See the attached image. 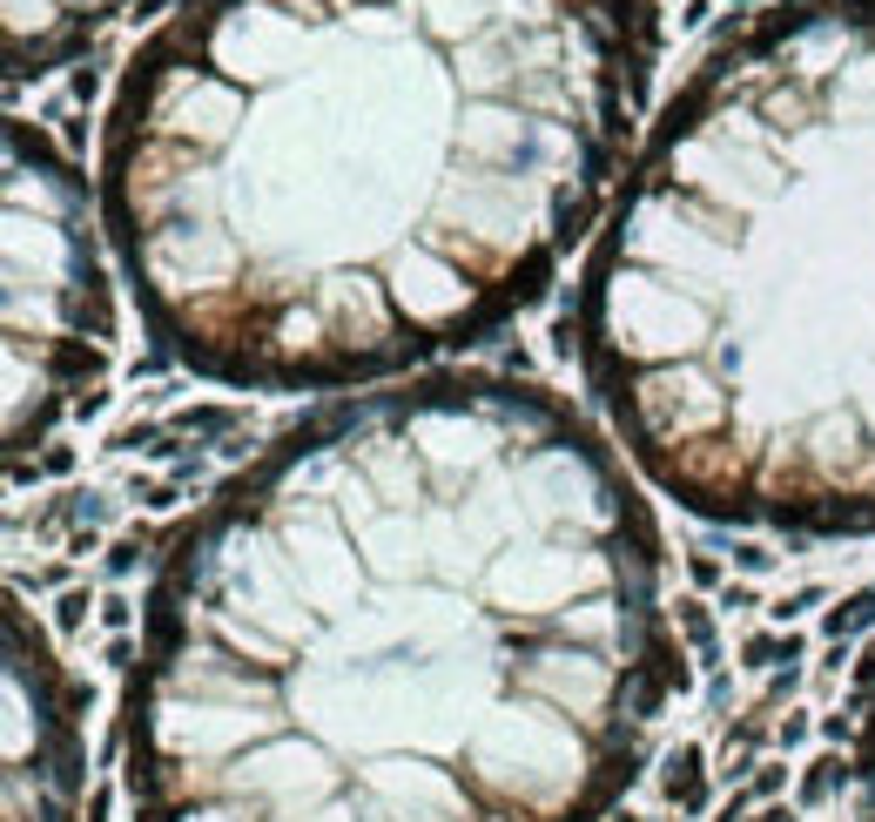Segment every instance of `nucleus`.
Listing matches in <instances>:
<instances>
[{"label": "nucleus", "mask_w": 875, "mask_h": 822, "mask_svg": "<svg viewBox=\"0 0 875 822\" xmlns=\"http://www.w3.org/2000/svg\"><path fill=\"white\" fill-rule=\"evenodd\" d=\"M654 0H182L101 135L148 331L316 391L505 324L607 210Z\"/></svg>", "instance_id": "2"}, {"label": "nucleus", "mask_w": 875, "mask_h": 822, "mask_svg": "<svg viewBox=\"0 0 875 822\" xmlns=\"http://www.w3.org/2000/svg\"><path fill=\"white\" fill-rule=\"evenodd\" d=\"M849 822H875V675H868L862 735H855V802H849Z\"/></svg>", "instance_id": "7"}, {"label": "nucleus", "mask_w": 875, "mask_h": 822, "mask_svg": "<svg viewBox=\"0 0 875 822\" xmlns=\"http://www.w3.org/2000/svg\"><path fill=\"white\" fill-rule=\"evenodd\" d=\"M101 365L108 284L88 182L34 122H8V452L41 445Z\"/></svg>", "instance_id": "4"}, {"label": "nucleus", "mask_w": 875, "mask_h": 822, "mask_svg": "<svg viewBox=\"0 0 875 822\" xmlns=\"http://www.w3.org/2000/svg\"><path fill=\"white\" fill-rule=\"evenodd\" d=\"M579 365L687 513L875 533V0H781L687 74L586 257Z\"/></svg>", "instance_id": "3"}, {"label": "nucleus", "mask_w": 875, "mask_h": 822, "mask_svg": "<svg viewBox=\"0 0 875 822\" xmlns=\"http://www.w3.org/2000/svg\"><path fill=\"white\" fill-rule=\"evenodd\" d=\"M122 0H8V74H41L68 61Z\"/></svg>", "instance_id": "6"}, {"label": "nucleus", "mask_w": 875, "mask_h": 822, "mask_svg": "<svg viewBox=\"0 0 875 822\" xmlns=\"http://www.w3.org/2000/svg\"><path fill=\"white\" fill-rule=\"evenodd\" d=\"M673 681L660 533L512 378L337 398L195 513L129 681L135 822H600Z\"/></svg>", "instance_id": "1"}, {"label": "nucleus", "mask_w": 875, "mask_h": 822, "mask_svg": "<svg viewBox=\"0 0 875 822\" xmlns=\"http://www.w3.org/2000/svg\"><path fill=\"white\" fill-rule=\"evenodd\" d=\"M82 749H74V694L61 668L8 613V822H68Z\"/></svg>", "instance_id": "5"}]
</instances>
